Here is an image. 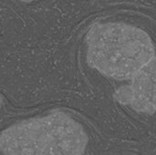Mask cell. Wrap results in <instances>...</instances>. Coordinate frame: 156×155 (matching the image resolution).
Instances as JSON below:
<instances>
[{"label":"cell","instance_id":"1","mask_svg":"<svg viewBox=\"0 0 156 155\" xmlns=\"http://www.w3.org/2000/svg\"><path fill=\"white\" fill-rule=\"evenodd\" d=\"M86 43L89 65L118 80L132 79L155 57L150 36L137 26L121 22L94 24L87 33Z\"/></svg>","mask_w":156,"mask_h":155},{"label":"cell","instance_id":"2","mask_svg":"<svg viewBox=\"0 0 156 155\" xmlns=\"http://www.w3.org/2000/svg\"><path fill=\"white\" fill-rule=\"evenodd\" d=\"M83 127L69 114L54 111L16 123L0 133L3 155H84Z\"/></svg>","mask_w":156,"mask_h":155},{"label":"cell","instance_id":"3","mask_svg":"<svg viewBox=\"0 0 156 155\" xmlns=\"http://www.w3.org/2000/svg\"><path fill=\"white\" fill-rule=\"evenodd\" d=\"M133 92L132 108L137 112H156V57L144 65L131 79Z\"/></svg>","mask_w":156,"mask_h":155},{"label":"cell","instance_id":"4","mask_svg":"<svg viewBox=\"0 0 156 155\" xmlns=\"http://www.w3.org/2000/svg\"><path fill=\"white\" fill-rule=\"evenodd\" d=\"M114 99L122 105H132L133 101V92L131 85L120 87L114 93Z\"/></svg>","mask_w":156,"mask_h":155},{"label":"cell","instance_id":"5","mask_svg":"<svg viewBox=\"0 0 156 155\" xmlns=\"http://www.w3.org/2000/svg\"><path fill=\"white\" fill-rule=\"evenodd\" d=\"M18 1H21V2H24V3H30L34 0H18Z\"/></svg>","mask_w":156,"mask_h":155},{"label":"cell","instance_id":"6","mask_svg":"<svg viewBox=\"0 0 156 155\" xmlns=\"http://www.w3.org/2000/svg\"><path fill=\"white\" fill-rule=\"evenodd\" d=\"M2 102H3V97H2V95L0 94V105L2 104Z\"/></svg>","mask_w":156,"mask_h":155}]
</instances>
